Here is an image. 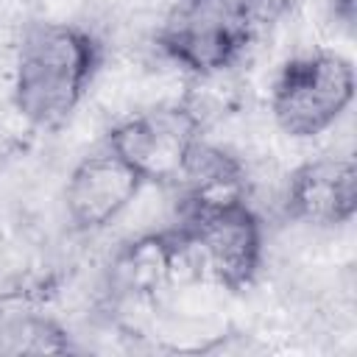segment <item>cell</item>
I'll list each match as a JSON object with an SVG mask.
<instances>
[{
	"label": "cell",
	"mask_w": 357,
	"mask_h": 357,
	"mask_svg": "<svg viewBox=\"0 0 357 357\" xmlns=\"http://www.w3.org/2000/svg\"><path fill=\"white\" fill-rule=\"evenodd\" d=\"M103 47L98 36L75 22H31L14 59V106L42 131L61 128L89 92Z\"/></svg>",
	"instance_id": "1"
},
{
	"label": "cell",
	"mask_w": 357,
	"mask_h": 357,
	"mask_svg": "<svg viewBox=\"0 0 357 357\" xmlns=\"http://www.w3.org/2000/svg\"><path fill=\"white\" fill-rule=\"evenodd\" d=\"M176 271L184 268L226 290H243L254 282L262 262V223L245 195L234 198H184L176 226L165 231Z\"/></svg>",
	"instance_id": "2"
},
{
	"label": "cell",
	"mask_w": 357,
	"mask_h": 357,
	"mask_svg": "<svg viewBox=\"0 0 357 357\" xmlns=\"http://www.w3.org/2000/svg\"><path fill=\"white\" fill-rule=\"evenodd\" d=\"M284 8L287 0H167L156 45L192 75H220Z\"/></svg>",
	"instance_id": "3"
},
{
	"label": "cell",
	"mask_w": 357,
	"mask_h": 357,
	"mask_svg": "<svg viewBox=\"0 0 357 357\" xmlns=\"http://www.w3.org/2000/svg\"><path fill=\"white\" fill-rule=\"evenodd\" d=\"M354 98V67L335 50H310L287 59L271 86L276 126L293 139L329 131Z\"/></svg>",
	"instance_id": "4"
},
{
	"label": "cell",
	"mask_w": 357,
	"mask_h": 357,
	"mask_svg": "<svg viewBox=\"0 0 357 357\" xmlns=\"http://www.w3.org/2000/svg\"><path fill=\"white\" fill-rule=\"evenodd\" d=\"M198 139V114L190 106L167 103L120 120L109 131L106 148L128 162L145 184H176Z\"/></svg>",
	"instance_id": "5"
},
{
	"label": "cell",
	"mask_w": 357,
	"mask_h": 357,
	"mask_svg": "<svg viewBox=\"0 0 357 357\" xmlns=\"http://www.w3.org/2000/svg\"><path fill=\"white\" fill-rule=\"evenodd\" d=\"M139 173L123 162L112 148H103L81 159L64 187L67 218L78 231H95L109 226L142 190Z\"/></svg>",
	"instance_id": "6"
},
{
	"label": "cell",
	"mask_w": 357,
	"mask_h": 357,
	"mask_svg": "<svg viewBox=\"0 0 357 357\" xmlns=\"http://www.w3.org/2000/svg\"><path fill=\"white\" fill-rule=\"evenodd\" d=\"M284 206L290 218L335 229L354 218L357 209V167L351 156H318L290 173Z\"/></svg>",
	"instance_id": "7"
},
{
	"label": "cell",
	"mask_w": 357,
	"mask_h": 357,
	"mask_svg": "<svg viewBox=\"0 0 357 357\" xmlns=\"http://www.w3.org/2000/svg\"><path fill=\"white\" fill-rule=\"evenodd\" d=\"M176 271L173 245L165 231L145 234L134 243H128L114 265H112V282L126 296H151L156 293Z\"/></svg>",
	"instance_id": "8"
},
{
	"label": "cell",
	"mask_w": 357,
	"mask_h": 357,
	"mask_svg": "<svg viewBox=\"0 0 357 357\" xmlns=\"http://www.w3.org/2000/svg\"><path fill=\"white\" fill-rule=\"evenodd\" d=\"M64 329L22 298H0V354H61Z\"/></svg>",
	"instance_id": "9"
},
{
	"label": "cell",
	"mask_w": 357,
	"mask_h": 357,
	"mask_svg": "<svg viewBox=\"0 0 357 357\" xmlns=\"http://www.w3.org/2000/svg\"><path fill=\"white\" fill-rule=\"evenodd\" d=\"M332 11L343 20V22H351L354 20V8H357V0H329Z\"/></svg>",
	"instance_id": "10"
}]
</instances>
